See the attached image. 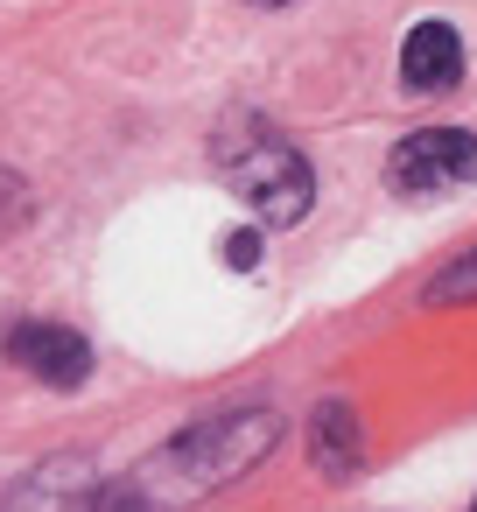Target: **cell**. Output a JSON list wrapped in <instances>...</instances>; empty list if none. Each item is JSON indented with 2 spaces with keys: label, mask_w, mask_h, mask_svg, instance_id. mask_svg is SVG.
I'll use <instances>...</instances> for the list:
<instances>
[{
  "label": "cell",
  "mask_w": 477,
  "mask_h": 512,
  "mask_svg": "<svg viewBox=\"0 0 477 512\" xmlns=\"http://www.w3.org/2000/svg\"><path fill=\"white\" fill-rule=\"evenodd\" d=\"M470 176H477V134L463 127H421L386 155V183L400 197H442V190H463Z\"/></svg>",
  "instance_id": "3"
},
{
  "label": "cell",
  "mask_w": 477,
  "mask_h": 512,
  "mask_svg": "<svg viewBox=\"0 0 477 512\" xmlns=\"http://www.w3.org/2000/svg\"><path fill=\"white\" fill-rule=\"evenodd\" d=\"M211 162H218L225 190L260 225H302L309 204H316V176H309L302 148L260 113H225L218 134H211Z\"/></svg>",
  "instance_id": "2"
},
{
  "label": "cell",
  "mask_w": 477,
  "mask_h": 512,
  "mask_svg": "<svg viewBox=\"0 0 477 512\" xmlns=\"http://www.w3.org/2000/svg\"><path fill=\"white\" fill-rule=\"evenodd\" d=\"M8 351H15V365H22V372H36L43 386H78V379L92 372L85 337H78V330H64V323H15Z\"/></svg>",
  "instance_id": "4"
},
{
  "label": "cell",
  "mask_w": 477,
  "mask_h": 512,
  "mask_svg": "<svg viewBox=\"0 0 477 512\" xmlns=\"http://www.w3.org/2000/svg\"><path fill=\"white\" fill-rule=\"evenodd\" d=\"M274 435H281V421H274L267 407H225V414H211V421L169 435V442H162L120 491H106L92 512H190V505H204L211 491L239 484V477L274 449Z\"/></svg>",
  "instance_id": "1"
},
{
  "label": "cell",
  "mask_w": 477,
  "mask_h": 512,
  "mask_svg": "<svg viewBox=\"0 0 477 512\" xmlns=\"http://www.w3.org/2000/svg\"><path fill=\"white\" fill-rule=\"evenodd\" d=\"M22 211H29V190H22V176H8V169H0V232H8Z\"/></svg>",
  "instance_id": "9"
},
{
  "label": "cell",
  "mask_w": 477,
  "mask_h": 512,
  "mask_svg": "<svg viewBox=\"0 0 477 512\" xmlns=\"http://www.w3.org/2000/svg\"><path fill=\"white\" fill-rule=\"evenodd\" d=\"M225 260H232V267H253V260H260V239H253V232H232V239H225Z\"/></svg>",
  "instance_id": "10"
},
{
  "label": "cell",
  "mask_w": 477,
  "mask_h": 512,
  "mask_svg": "<svg viewBox=\"0 0 477 512\" xmlns=\"http://www.w3.org/2000/svg\"><path fill=\"white\" fill-rule=\"evenodd\" d=\"M428 302H435V309H456V302H477V253H470V260H456L449 274H435V288H428Z\"/></svg>",
  "instance_id": "8"
},
{
  "label": "cell",
  "mask_w": 477,
  "mask_h": 512,
  "mask_svg": "<svg viewBox=\"0 0 477 512\" xmlns=\"http://www.w3.org/2000/svg\"><path fill=\"white\" fill-rule=\"evenodd\" d=\"M92 505H99L92 463H78V456H57V463H43L29 484H15L0 512H92Z\"/></svg>",
  "instance_id": "5"
},
{
  "label": "cell",
  "mask_w": 477,
  "mask_h": 512,
  "mask_svg": "<svg viewBox=\"0 0 477 512\" xmlns=\"http://www.w3.org/2000/svg\"><path fill=\"white\" fill-rule=\"evenodd\" d=\"M400 78L407 92H449L463 78V43L449 22H414V36L400 43Z\"/></svg>",
  "instance_id": "6"
},
{
  "label": "cell",
  "mask_w": 477,
  "mask_h": 512,
  "mask_svg": "<svg viewBox=\"0 0 477 512\" xmlns=\"http://www.w3.org/2000/svg\"><path fill=\"white\" fill-rule=\"evenodd\" d=\"M267 8H281V0H267Z\"/></svg>",
  "instance_id": "11"
},
{
  "label": "cell",
  "mask_w": 477,
  "mask_h": 512,
  "mask_svg": "<svg viewBox=\"0 0 477 512\" xmlns=\"http://www.w3.org/2000/svg\"><path fill=\"white\" fill-rule=\"evenodd\" d=\"M309 449H316V470L323 477H351L358 470V456H365V435H358V414L351 407H316V421H309Z\"/></svg>",
  "instance_id": "7"
}]
</instances>
